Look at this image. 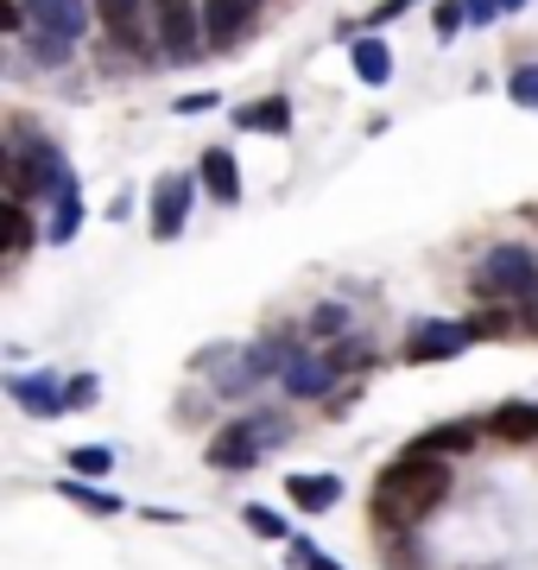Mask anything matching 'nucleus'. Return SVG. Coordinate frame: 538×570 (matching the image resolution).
<instances>
[{
    "label": "nucleus",
    "mask_w": 538,
    "mask_h": 570,
    "mask_svg": "<svg viewBox=\"0 0 538 570\" xmlns=\"http://www.w3.org/2000/svg\"><path fill=\"white\" fill-rule=\"evenodd\" d=\"M450 494V463L431 456V450H406L387 475H380V513H393V520H425Z\"/></svg>",
    "instance_id": "obj_1"
},
{
    "label": "nucleus",
    "mask_w": 538,
    "mask_h": 570,
    "mask_svg": "<svg viewBox=\"0 0 538 570\" xmlns=\"http://www.w3.org/2000/svg\"><path fill=\"white\" fill-rule=\"evenodd\" d=\"M476 285L488 292V298H519V305H532L538 298V261L526 254V247H495L488 261H481V273H476Z\"/></svg>",
    "instance_id": "obj_2"
},
{
    "label": "nucleus",
    "mask_w": 538,
    "mask_h": 570,
    "mask_svg": "<svg viewBox=\"0 0 538 570\" xmlns=\"http://www.w3.org/2000/svg\"><path fill=\"white\" fill-rule=\"evenodd\" d=\"M152 20H159V39H166V58L171 63L197 58L203 26H197V7H190V0H152Z\"/></svg>",
    "instance_id": "obj_3"
},
{
    "label": "nucleus",
    "mask_w": 538,
    "mask_h": 570,
    "mask_svg": "<svg viewBox=\"0 0 538 570\" xmlns=\"http://www.w3.org/2000/svg\"><path fill=\"white\" fill-rule=\"evenodd\" d=\"M279 425H267V419H241V425H228L216 444H209V463L216 469H253L260 463V438Z\"/></svg>",
    "instance_id": "obj_4"
},
{
    "label": "nucleus",
    "mask_w": 538,
    "mask_h": 570,
    "mask_svg": "<svg viewBox=\"0 0 538 570\" xmlns=\"http://www.w3.org/2000/svg\"><path fill=\"white\" fill-rule=\"evenodd\" d=\"M190 197H197V190H190V178H185V171H171V178H159V190H152V235H159V242H171V235L185 228Z\"/></svg>",
    "instance_id": "obj_5"
},
{
    "label": "nucleus",
    "mask_w": 538,
    "mask_h": 570,
    "mask_svg": "<svg viewBox=\"0 0 538 570\" xmlns=\"http://www.w3.org/2000/svg\"><path fill=\"white\" fill-rule=\"evenodd\" d=\"M476 343V324H425L418 343H406V362H450Z\"/></svg>",
    "instance_id": "obj_6"
},
{
    "label": "nucleus",
    "mask_w": 538,
    "mask_h": 570,
    "mask_svg": "<svg viewBox=\"0 0 538 570\" xmlns=\"http://www.w3.org/2000/svg\"><path fill=\"white\" fill-rule=\"evenodd\" d=\"M13 400L20 412H70V387H63L58 374H13Z\"/></svg>",
    "instance_id": "obj_7"
},
{
    "label": "nucleus",
    "mask_w": 538,
    "mask_h": 570,
    "mask_svg": "<svg viewBox=\"0 0 538 570\" xmlns=\"http://www.w3.org/2000/svg\"><path fill=\"white\" fill-rule=\"evenodd\" d=\"M83 0H32V39H77Z\"/></svg>",
    "instance_id": "obj_8"
},
{
    "label": "nucleus",
    "mask_w": 538,
    "mask_h": 570,
    "mask_svg": "<svg viewBox=\"0 0 538 570\" xmlns=\"http://www.w3.org/2000/svg\"><path fill=\"white\" fill-rule=\"evenodd\" d=\"M279 381H286V393H298V400H317V393H330L336 362H317V355H298V348H291V362L279 367Z\"/></svg>",
    "instance_id": "obj_9"
},
{
    "label": "nucleus",
    "mask_w": 538,
    "mask_h": 570,
    "mask_svg": "<svg viewBox=\"0 0 538 570\" xmlns=\"http://www.w3.org/2000/svg\"><path fill=\"white\" fill-rule=\"evenodd\" d=\"M286 494H291V508L330 513V508H336V494H342V482H336V475H291Z\"/></svg>",
    "instance_id": "obj_10"
},
{
    "label": "nucleus",
    "mask_w": 538,
    "mask_h": 570,
    "mask_svg": "<svg viewBox=\"0 0 538 570\" xmlns=\"http://www.w3.org/2000/svg\"><path fill=\"white\" fill-rule=\"evenodd\" d=\"M197 178L209 184V197H216V204H235V197H241V171H235V153H222V146H216V153H203V171H197Z\"/></svg>",
    "instance_id": "obj_11"
},
{
    "label": "nucleus",
    "mask_w": 538,
    "mask_h": 570,
    "mask_svg": "<svg viewBox=\"0 0 538 570\" xmlns=\"http://www.w3.org/2000/svg\"><path fill=\"white\" fill-rule=\"evenodd\" d=\"M488 431L507 438V444H538V406H500L488 419Z\"/></svg>",
    "instance_id": "obj_12"
},
{
    "label": "nucleus",
    "mask_w": 538,
    "mask_h": 570,
    "mask_svg": "<svg viewBox=\"0 0 538 570\" xmlns=\"http://www.w3.org/2000/svg\"><path fill=\"white\" fill-rule=\"evenodd\" d=\"M248 20H253V0H209V7H203L209 39H235Z\"/></svg>",
    "instance_id": "obj_13"
},
{
    "label": "nucleus",
    "mask_w": 538,
    "mask_h": 570,
    "mask_svg": "<svg viewBox=\"0 0 538 570\" xmlns=\"http://www.w3.org/2000/svg\"><path fill=\"white\" fill-rule=\"evenodd\" d=\"M418 450H431V456H469L476 450V425H462V419L456 425H431L418 438Z\"/></svg>",
    "instance_id": "obj_14"
},
{
    "label": "nucleus",
    "mask_w": 538,
    "mask_h": 570,
    "mask_svg": "<svg viewBox=\"0 0 538 570\" xmlns=\"http://www.w3.org/2000/svg\"><path fill=\"white\" fill-rule=\"evenodd\" d=\"M349 58H355V77H361V82H387V77H393V51H387L380 39H355Z\"/></svg>",
    "instance_id": "obj_15"
},
{
    "label": "nucleus",
    "mask_w": 538,
    "mask_h": 570,
    "mask_svg": "<svg viewBox=\"0 0 538 570\" xmlns=\"http://www.w3.org/2000/svg\"><path fill=\"white\" fill-rule=\"evenodd\" d=\"M58 494H63V501H77V508H89V513H121V494L89 489L83 475H63V482H58Z\"/></svg>",
    "instance_id": "obj_16"
},
{
    "label": "nucleus",
    "mask_w": 538,
    "mask_h": 570,
    "mask_svg": "<svg viewBox=\"0 0 538 570\" xmlns=\"http://www.w3.org/2000/svg\"><path fill=\"white\" fill-rule=\"evenodd\" d=\"M235 121H241V127H260V134H286V127H291V108H286V96H272V102H260V108H241Z\"/></svg>",
    "instance_id": "obj_17"
},
{
    "label": "nucleus",
    "mask_w": 538,
    "mask_h": 570,
    "mask_svg": "<svg viewBox=\"0 0 538 570\" xmlns=\"http://www.w3.org/2000/svg\"><path fill=\"white\" fill-rule=\"evenodd\" d=\"M77 223H83V204H77V178L58 184V223H51V242H70L77 235Z\"/></svg>",
    "instance_id": "obj_18"
},
{
    "label": "nucleus",
    "mask_w": 538,
    "mask_h": 570,
    "mask_svg": "<svg viewBox=\"0 0 538 570\" xmlns=\"http://www.w3.org/2000/svg\"><path fill=\"white\" fill-rule=\"evenodd\" d=\"M102 20L114 26L127 45H140V0H102Z\"/></svg>",
    "instance_id": "obj_19"
},
{
    "label": "nucleus",
    "mask_w": 538,
    "mask_h": 570,
    "mask_svg": "<svg viewBox=\"0 0 538 570\" xmlns=\"http://www.w3.org/2000/svg\"><path fill=\"white\" fill-rule=\"evenodd\" d=\"M70 469H77V475H96V482H108V469H114V450H108V444L70 450Z\"/></svg>",
    "instance_id": "obj_20"
},
{
    "label": "nucleus",
    "mask_w": 538,
    "mask_h": 570,
    "mask_svg": "<svg viewBox=\"0 0 538 570\" xmlns=\"http://www.w3.org/2000/svg\"><path fill=\"white\" fill-rule=\"evenodd\" d=\"M507 96H514L519 108H538V63H519L514 77H507Z\"/></svg>",
    "instance_id": "obj_21"
},
{
    "label": "nucleus",
    "mask_w": 538,
    "mask_h": 570,
    "mask_svg": "<svg viewBox=\"0 0 538 570\" xmlns=\"http://www.w3.org/2000/svg\"><path fill=\"white\" fill-rule=\"evenodd\" d=\"M286 564H291V570H342V564H330V558H323L311 539H298V546L286 551Z\"/></svg>",
    "instance_id": "obj_22"
},
{
    "label": "nucleus",
    "mask_w": 538,
    "mask_h": 570,
    "mask_svg": "<svg viewBox=\"0 0 538 570\" xmlns=\"http://www.w3.org/2000/svg\"><path fill=\"white\" fill-rule=\"evenodd\" d=\"M462 20H469V0H437V39H450Z\"/></svg>",
    "instance_id": "obj_23"
},
{
    "label": "nucleus",
    "mask_w": 538,
    "mask_h": 570,
    "mask_svg": "<svg viewBox=\"0 0 538 570\" xmlns=\"http://www.w3.org/2000/svg\"><path fill=\"white\" fill-rule=\"evenodd\" d=\"M241 520H248V527L260 532V539H286V520H279V513H272V508H248V513H241Z\"/></svg>",
    "instance_id": "obj_24"
},
{
    "label": "nucleus",
    "mask_w": 538,
    "mask_h": 570,
    "mask_svg": "<svg viewBox=\"0 0 538 570\" xmlns=\"http://www.w3.org/2000/svg\"><path fill=\"white\" fill-rule=\"evenodd\" d=\"M32 247V216H26V204H13V242H7V254H26Z\"/></svg>",
    "instance_id": "obj_25"
},
{
    "label": "nucleus",
    "mask_w": 538,
    "mask_h": 570,
    "mask_svg": "<svg viewBox=\"0 0 538 570\" xmlns=\"http://www.w3.org/2000/svg\"><path fill=\"white\" fill-rule=\"evenodd\" d=\"M469 324H476V336H507L514 317H507V311H481V317H469Z\"/></svg>",
    "instance_id": "obj_26"
},
{
    "label": "nucleus",
    "mask_w": 538,
    "mask_h": 570,
    "mask_svg": "<svg viewBox=\"0 0 538 570\" xmlns=\"http://www.w3.org/2000/svg\"><path fill=\"white\" fill-rule=\"evenodd\" d=\"M39 63H70V39H32Z\"/></svg>",
    "instance_id": "obj_27"
},
{
    "label": "nucleus",
    "mask_w": 538,
    "mask_h": 570,
    "mask_svg": "<svg viewBox=\"0 0 538 570\" xmlns=\"http://www.w3.org/2000/svg\"><path fill=\"white\" fill-rule=\"evenodd\" d=\"M330 362H336V374H342V367H361V362H368V348H361V343H355V336H349V343L336 348Z\"/></svg>",
    "instance_id": "obj_28"
},
{
    "label": "nucleus",
    "mask_w": 538,
    "mask_h": 570,
    "mask_svg": "<svg viewBox=\"0 0 538 570\" xmlns=\"http://www.w3.org/2000/svg\"><path fill=\"white\" fill-rule=\"evenodd\" d=\"M89 400H96V374H77L70 381V406H89Z\"/></svg>",
    "instance_id": "obj_29"
},
{
    "label": "nucleus",
    "mask_w": 538,
    "mask_h": 570,
    "mask_svg": "<svg viewBox=\"0 0 538 570\" xmlns=\"http://www.w3.org/2000/svg\"><path fill=\"white\" fill-rule=\"evenodd\" d=\"M317 330H342V305H323V311H317Z\"/></svg>",
    "instance_id": "obj_30"
},
{
    "label": "nucleus",
    "mask_w": 538,
    "mask_h": 570,
    "mask_svg": "<svg viewBox=\"0 0 538 570\" xmlns=\"http://www.w3.org/2000/svg\"><path fill=\"white\" fill-rule=\"evenodd\" d=\"M406 7H412V0H380V7H373V20H393V13H406Z\"/></svg>",
    "instance_id": "obj_31"
},
{
    "label": "nucleus",
    "mask_w": 538,
    "mask_h": 570,
    "mask_svg": "<svg viewBox=\"0 0 538 570\" xmlns=\"http://www.w3.org/2000/svg\"><path fill=\"white\" fill-rule=\"evenodd\" d=\"M495 7H500V0H469V13H476V20H488Z\"/></svg>",
    "instance_id": "obj_32"
},
{
    "label": "nucleus",
    "mask_w": 538,
    "mask_h": 570,
    "mask_svg": "<svg viewBox=\"0 0 538 570\" xmlns=\"http://www.w3.org/2000/svg\"><path fill=\"white\" fill-rule=\"evenodd\" d=\"M519 324H526V330H538V305H526V317H519Z\"/></svg>",
    "instance_id": "obj_33"
},
{
    "label": "nucleus",
    "mask_w": 538,
    "mask_h": 570,
    "mask_svg": "<svg viewBox=\"0 0 538 570\" xmlns=\"http://www.w3.org/2000/svg\"><path fill=\"white\" fill-rule=\"evenodd\" d=\"M500 7H507V13H519V7H526V0H500Z\"/></svg>",
    "instance_id": "obj_34"
}]
</instances>
